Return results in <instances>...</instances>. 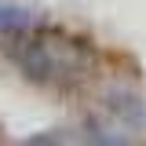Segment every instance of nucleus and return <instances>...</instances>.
<instances>
[{"label":"nucleus","instance_id":"nucleus-1","mask_svg":"<svg viewBox=\"0 0 146 146\" xmlns=\"http://www.w3.org/2000/svg\"><path fill=\"white\" fill-rule=\"evenodd\" d=\"M33 15L26 7H11V4H0V33H18V29H29Z\"/></svg>","mask_w":146,"mask_h":146}]
</instances>
